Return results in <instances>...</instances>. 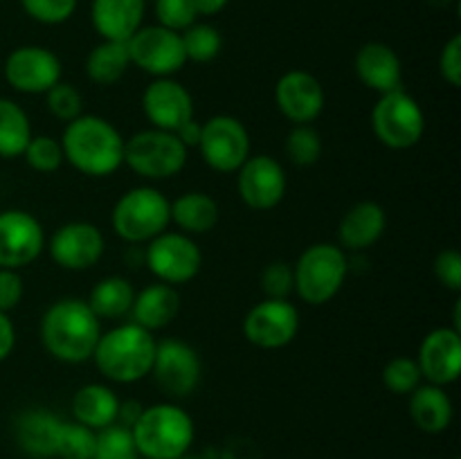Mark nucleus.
<instances>
[{
  "mask_svg": "<svg viewBox=\"0 0 461 459\" xmlns=\"http://www.w3.org/2000/svg\"><path fill=\"white\" fill-rule=\"evenodd\" d=\"M45 351L66 364H81L93 358L102 336V320L81 297H61L45 309L39 324Z\"/></svg>",
  "mask_w": 461,
  "mask_h": 459,
  "instance_id": "nucleus-1",
  "label": "nucleus"
},
{
  "mask_svg": "<svg viewBox=\"0 0 461 459\" xmlns=\"http://www.w3.org/2000/svg\"><path fill=\"white\" fill-rule=\"evenodd\" d=\"M61 147L66 162L90 178H106L124 165V138L106 117L84 112L68 122Z\"/></svg>",
  "mask_w": 461,
  "mask_h": 459,
  "instance_id": "nucleus-2",
  "label": "nucleus"
},
{
  "mask_svg": "<svg viewBox=\"0 0 461 459\" xmlns=\"http://www.w3.org/2000/svg\"><path fill=\"white\" fill-rule=\"evenodd\" d=\"M156 345L151 331L135 322H124L102 331L90 360H95L104 378L131 385L151 374Z\"/></svg>",
  "mask_w": 461,
  "mask_h": 459,
  "instance_id": "nucleus-3",
  "label": "nucleus"
},
{
  "mask_svg": "<svg viewBox=\"0 0 461 459\" xmlns=\"http://www.w3.org/2000/svg\"><path fill=\"white\" fill-rule=\"evenodd\" d=\"M131 432L140 457L144 459H180L192 448L196 436L194 418L171 400L142 408Z\"/></svg>",
  "mask_w": 461,
  "mask_h": 459,
  "instance_id": "nucleus-4",
  "label": "nucleus"
},
{
  "mask_svg": "<svg viewBox=\"0 0 461 459\" xmlns=\"http://www.w3.org/2000/svg\"><path fill=\"white\" fill-rule=\"evenodd\" d=\"M349 274L347 252L336 243H313L293 264V291L302 302L322 306L342 291Z\"/></svg>",
  "mask_w": 461,
  "mask_h": 459,
  "instance_id": "nucleus-5",
  "label": "nucleus"
},
{
  "mask_svg": "<svg viewBox=\"0 0 461 459\" xmlns=\"http://www.w3.org/2000/svg\"><path fill=\"white\" fill-rule=\"evenodd\" d=\"M171 223V201L151 184L131 187L111 212L113 232L126 243H149L167 232Z\"/></svg>",
  "mask_w": 461,
  "mask_h": 459,
  "instance_id": "nucleus-6",
  "label": "nucleus"
},
{
  "mask_svg": "<svg viewBox=\"0 0 461 459\" xmlns=\"http://www.w3.org/2000/svg\"><path fill=\"white\" fill-rule=\"evenodd\" d=\"M189 148L176 133L144 129L124 140V165L144 180H169L187 165Z\"/></svg>",
  "mask_w": 461,
  "mask_h": 459,
  "instance_id": "nucleus-7",
  "label": "nucleus"
},
{
  "mask_svg": "<svg viewBox=\"0 0 461 459\" xmlns=\"http://www.w3.org/2000/svg\"><path fill=\"white\" fill-rule=\"evenodd\" d=\"M372 129L383 147L405 151L421 142L426 133V115L421 104L401 88L381 94L374 104Z\"/></svg>",
  "mask_w": 461,
  "mask_h": 459,
  "instance_id": "nucleus-8",
  "label": "nucleus"
},
{
  "mask_svg": "<svg viewBox=\"0 0 461 459\" xmlns=\"http://www.w3.org/2000/svg\"><path fill=\"white\" fill-rule=\"evenodd\" d=\"M144 264L158 282L180 286V284L192 282L201 273L203 252L194 237L167 230L147 243Z\"/></svg>",
  "mask_w": 461,
  "mask_h": 459,
  "instance_id": "nucleus-9",
  "label": "nucleus"
},
{
  "mask_svg": "<svg viewBox=\"0 0 461 459\" xmlns=\"http://www.w3.org/2000/svg\"><path fill=\"white\" fill-rule=\"evenodd\" d=\"M203 162L219 174H237L239 166L250 158V133L234 115H214L203 122L201 142Z\"/></svg>",
  "mask_w": 461,
  "mask_h": 459,
  "instance_id": "nucleus-10",
  "label": "nucleus"
},
{
  "mask_svg": "<svg viewBox=\"0 0 461 459\" xmlns=\"http://www.w3.org/2000/svg\"><path fill=\"white\" fill-rule=\"evenodd\" d=\"M203 364L201 356L178 338H167L156 345V358L149 376L158 385V390L169 399H185L194 394L201 382Z\"/></svg>",
  "mask_w": 461,
  "mask_h": 459,
  "instance_id": "nucleus-11",
  "label": "nucleus"
},
{
  "mask_svg": "<svg viewBox=\"0 0 461 459\" xmlns=\"http://www.w3.org/2000/svg\"><path fill=\"white\" fill-rule=\"evenodd\" d=\"M126 48H129L131 63L151 75L153 79L174 76L187 63L180 32L167 30L162 25H142L126 40Z\"/></svg>",
  "mask_w": 461,
  "mask_h": 459,
  "instance_id": "nucleus-12",
  "label": "nucleus"
},
{
  "mask_svg": "<svg viewBox=\"0 0 461 459\" xmlns=\"http://www.w3.org/2000/svg\"><path fill=\"white\" fill-rule=\"evenodd\" d=\"M300 331V310L288 300H270L252 306L243 318V336L259 349L275 351L291 345Z\"/></svg>",
  "mask_w": 461,
  "mask_h": 459,
  "instance_id": "nucleus-13",
  "label": "nucleus"
},
{
  "mask_svg": "<svg viewBox=\"0 0 461 459\" xmlns=\"http://www.w3.org/2000/svg\"><path fill=\"white\" fill-rule=\"evenodd\" d=\"M5 79L16 93L45 94L61 81V61L43 45H21L5 58Z\"/></svg>",
  "mask_w": 461,
  "mask_h": 459,
  "instance_id": "nucleus-14",
  "label": "nucleus"
},
{
  "mask_svg": "<svg viewBox=\"0 0 461 459\" xmlns=\"http://www.w3.org/2000/svg\"><path fill=\"white\" fill-rule=\"evenodd\" d=\"M43 250L45 230L34 214L25 210L0 212V268H25Z\"/></svg>",
  "mask_w": 461,
  "mask_h": 459,
  "instance_id": "nucleus-15",
  "label": "nucleus"
},
{
  "mask_svg": "<svg viewBox=\"0 0 461 459\" xmlns=\"http://www.w3.org/2000/svg\"><path fill=\"white\" fill-rule=\"evenodd\" d=\"M286 171L273 156H250L237 171L239 198L255 212L275 210L286 196Z\"/></svg>",
  "mask_w": 461,
  "mask_h": 459,
  "instance_id": "nucleus-16",
  "label": "nucleus"
},
{
  "mask_svg": "<svg viewBox=\"0 0 461 459\" xmlns=\"http://www.w3.org/2000/svg\"><path fill=\"white\" fill-rule=\"evenodd\" d=\"M48 250L54 264L63 270L81 273L99 264L106 250V238L90 220H70L54 230Z\"/></svg>",
  "mask_w": 461,
  "mask_h": 459,
  "instance_id": "nucleus-17",
  "label": "nucleus"
},
{
  "mask_svg": "<svg viewBox=\"0 0 461 459\" xmlns=\"http://www.w3.org/2000/svg\"><path fill=\"white\" fill-rule=\"evenodd\" d=\"M275 104L293 126L313 124L322 115L327 94L318 76L306 70H288L275 84Z\"/></svg>",
  "mask_w": 461,
  "mask_h": 459,
  "instance_id": "nucleus-18",
  "label": "nucleus"
},
{
  "mask_svg": "<svg viewBox=\"0 0 461 459\" xmlns=\"http://www.w3.org/2000/svg\"><path fill=\"white\" fill-rule=\"evenodd\" d=\"M142 111L151 129L176 133L194 117V97L174 76H160L144 88Z\"/></svg>",
  "mask_w": 461,
  "mask_h": 459,
  "instance_id": "nucleus-19",
  "label": "nucleus"
},
{
  "mask_svg": "<svg viewBox=\"0 0 461 459\" xmlns=\"http://www.w3.org/2000/svg\"><path fill=\"white\" fill-rule=\"evenodd\" d=\"M417 364L421 376L432 385H450L461 372V333L453 327L432 328L419 345Z\"/></svg>",
  "mask_w": 461,
  "mask_h": 459,
  "instance_id": "nucleus-20",
  "label": "nucleus"
},
{
  "mask_svg": "<svg viewBox=\"0 0 461 459\" xmlns=\"http://www.w3.org/2000/svg\"><path fill=\"white\" fill-rule=\"evenodd\" d=\"M354 68L363 86L378 94L403 88V66L394 48L381 40H369L356 52Z\"/></svg>",
  "mask_w": 461,
  "mask_h": 459,
  "instance_id": "nucleus-21",
  "label": "nucleus"
},
{
  "mask_svg": "<svg viewBox=\"0 0 461 459\" xmlns=\"http://www.w3.org/2000/svg\"><path fill=\"white\" fill-rule=\"evenodd\" d=\"M387 228V214L381 202L360 201L345 212L338 228L342 250L363 252L369 250Z\"/></svg>",
  "mask_w": 461,
  "mask_h": 459,
  "instance_id": "nucleus-22",
  "label": "nucleus"
},
{
  "mask_svg": "<svg viewBox=\"0 0 461 459\" xmlns=\"http://www.w3.org/2000/svg\"><path fill=\"white\" fill-rule=\"evenodd\" d=\"M147 0H93L90 21L104 40H129L142 27Z\"/></svg>",
  "mask_w": 461,
  "mask_h": 459,
  "instance_id": "nucleus-23",
  "label": "nucleus"
},
{
  "mask_svg": "<svg viewBox=\"0 0 461 459\" xmlns=\"http://www.w3.org/2000/svg\"><path fill=\"white\" fill-rule=\"evenodd\" d=\"M61 418L43 408L25 410L16 418V441L25 454L34 459H52L57 454V439Z\"/></svg>",
  "mask_w": 461,
  "mask_h": 459,
  "instance_id": "nucleus-24",
  "label": "nucleus"
},
{
  "mask_svg": "<svg viewBox=\"0 0 461 459\" xmlns=\"http://www.w3.org/2000/svg\"><path fill=\"white\" fill-rule=\"evenodd\" d=\"M180 310V295L176 286L169 284H149L140 292H135L133 306H131V318L138 327L147 331H160L169 327Z\"/></svg>",
  "mask_w": 461,
  "mask_h": 459,
  "instance_id": "nucleus-25",
  "label": "nucleus"
},
{
  "mask_svg": "<svg viewBox=\"0 0 461 459\" xmlns=\"http://www.w3.org/2000/svg\"><path fill=\"white\" fill-rule=\"evenodd\" d=\"M453 399L448 396L446 387L421 382L410 394V417L421 432L439 435V432L448 430L453 423Z\"/></svg>",
  "mask_w": 461,
  "mask_h": 459,
  "instance_id": "nucleus-26",
  "label": "nucleus"
},
{
  "mask_svg": "<svg viewBox=\"0 0 461 459\" xmlns=\"http://www.w3.org/2000/svg\"><path fill=\"white\" fill-rule=\"evenodd\" d=\"M120 403L122 400L108 385L88 382V385H81L72 396V417L77 423L97 432L117 423Z\"/></svg>",
  "mask_w": 461,
  "mask_h": 459,
  "instance_id": "nucleus-27",
  "label": "nucleus"
},
{
  "mask_svg": "<svg viewBox=\"0 0 461 459\" xmlns=\"http://www.w3.org/2000/svg\"><path fill=\"white\" fill-rule=\"evenodd\" d=\"M219 202L205 192H185L171 201V223L178 232L198 237L207 234L219 223Z\"/></svg>",
  "mask_w": 461,
  "mask_h": 459,
  "instance_id": "nucleus-28",
  "label": "nucleus"
},
{
  "mask_svg": "<svg viewBox=\"0 0 461 459\" xmlns=\"http://www.w3.org/2000/svg\"><path fill=\"white\" fill-rule=\"evenodd\" d=\"M131 63L129 48L124 40H104L95 45L86 57V75L95 86H115L129 72Z\"/></svg>",
  "mask_w": 461,
  "mask_h": 459,
  "instance_id": "nucleus-29",
  "label": "nucleus"
},
{
  "mask_svg": "<svg viewBox=\"0 0 461 459\" xmlns=\"http://www.w3.org/2000/svg\"><path fill=\"white\" fill-rule=\"evenodd\" d=\"M135 300L133 284L120 274L99 279L88 295V306L99 320H120L131 313Z\"/></svg>",
  "mask_w": 461,
  "mask_h": 459,
  "instance_id": "nucleus-30",
  "label": "nucleus"
},
{
  "mask_svg": "<svg viewBox=\"0 0 461 459\" xmlns=\"http://www.w3.org/2000/svg\"><path fill=\"white\" fill-rule=\"evenodd\" d=\"M32 140V124L21 104L0 97V158L23 156Z\"/></svg>",
  "mask_w": 461,
  "mask_h": 459,
  "instance_id": "nucleus-31",
  "label": "nucleus"
},
{
  "mask_svg": "<svg viewBox=\"0 0 461 459\" xmlns=\"http://www.w3.org/2000/svg\"><path fill=\"white\" fill-rule=\"evenodd\" d=\"M180 39H183L187 61L194 63L214 61L221 54V48H223V36L210 22H194L187 30L180 32Z\"/></svg>",
  "mask_w": 461,
  "mask_h": 459,
  "instance_id": "nucleus-32",
  "label": "nucleus"
},
{
  "mask_svg": "<svg viewBox=\"0 0 461 459\" xmlns=\"http://www.w3.org/2000/svg\"><path fill=\"white\" fill-rule=\"evenodd\" d=\"M93 459H140L131 428L113 423V426L97 430Z\"/></svg>",
  "mask_w": 461,
  "mask_h": 459,
  "instance_id": "nucleus-33",
  "label": "nucleus"
},
{
  "mask_svg": "<svg viewBox=\"0 0 461 459\" xmlns=\"http://www.w3.org/2000/svg\"><path fill=\"white\" fill-rule=\"evenodd\" d=\"M97 432L77 421H63L57 439L59 459H93Z\"/></svg>",
  "mask_w": 461,
  "mask_h": 459,
  "instance_id": "nucleus-34",
  "label": "nucleus"
},
{
  "mask_svg": "<svg viewBox=\"0 0 461 459\" xmlns=\"http://www.w3.org/2000/svg\"><path fill=\"white\" fill-rule=\"evenodd\" d=\"M381 378L385 390H390L396 396H410L423 382L417 360L408 358V356H396V358H392L383 367Z\"/></svg>",
  "mask_w": 461,
  "mask_h": 459,
  "instance_id": "nucleus-35",
  "label": "nucleus"
},
{
  "mask_svg": "<svg viewBox=\"0 0 461 459\" xmlns=\"http://www.w3.org/2000/svg\"><path fill=\"white\" fill-rule=\"evenodd\" d=\"M286 156L297 166H313L322 156V138L311 124L293 126L286 138Z\"/></svg>",
  "mask_w": 461,
  "mask_h": 459,
  "instance_id": "nucleus-36",
  "label": "nucleus"
},
{
  "mask_svg": "<svg viewBox=\"0 0 461 459\" xmlns=\"http://www.w3.org/2000/svg\"><path fill=\"white\" fill-rule=\"evenodd\" d=\"M23 158L39 174H54L66 162L61 140L52 138V135H32L30 144L23 151Z\"/></svg>",
  "mask_w": 461,
  "mask_h": 459,
  "instance_id": "nucleus-37",
  "label": "nucleus"
},
{
  "mask_svg": "<svg viewBox=\"0 0 461 459\" xmlns=\"http://www.w3.org/2000/svg\"><path fill=\"white\" fill-rule=\"evenodd\" d=\"M45 106H48L50 115L54 120L68 124V122L84 115V94L77 86L68 84V81H59L57 86H52L45 93Z\"/></svg>",
  "mask_w": 461,
  "mask_h": 459,
  "instance_id": "nucleus-38",
  "label": "nucleus"
},
{
  "mask_svg": "<svg viewBox=\"0 0 461 459\" xmlns=\"http://www.w3.org/2000/svg\"><path fill=\"white\" fill-rule=\"evenodd\" d=\"M21 7L32 21L43 25H61L72 18L77 0H21Z\"/></svg>",
  "mask_w": 461,
  "mask_h": 459,
  "instance_id": "nucleus-39",
  "label": "nucleus"
},
{
  "mask_svg": "<svg viewBox=\"0 0 461 459\" xmlns=\"http://www.w3.org/2000/svg\"><path fill=\"white\" fill-rule=\"evenodd\" d=\"M156 3L158 25L174 32H185L198 18L194 0H153Z\"/></svg>",
  "mask_w": 461,
  "mask_h": 459,
  "instance_id": "nucleus-40",
  "label": "nucleus"
},
{
  "mask_svg": "<svg viewBox=\"0 0 461 459\" xmlns=\"http://www.w3.org/2000/svg\"><path fill=\"white\" fill-rule=\"evenodd\" d=\"M261 291L270 300H288L293 292V264L273 261L261 270Z\"/></svg>",
  "mask_w": 461,
  "mask_h": 459,
  "instance_id": "nucleus-41",
  "label": "nucleus"
},
{
  "mask_svg": "<svg viewBox=\"0 0 461 459\" xmlns=\"http://www.w3.org/2000/svg\"><path fill=\"white\" fill-rule=\"evenodd\" d=\"M432 270H435V277L441 286L453 292L461 291V255L455 248L441 250L437 255Z\"/></svg>",
  "mask_w": 461,
  "mask_h": 459,
  "instance_id": "nucleus-42",
  "label": "nucleus"
},
{
  "mask_svg": "<svg viewBox=\"0 0 461 459\" xmlns=\"http://www.w3.org/2000/svg\"><path fill=\"white\" fill-rule=\"evenodd\" d=\"M439 72L444 81L453 88L461 86V36L455 34L448 43L444 45L439 57Z\"/></svg>",
  "mask_w": 461,
  "mask_h": 459,
  "instance_id": "nucleus-43",
  "label": "nucleus"
},
{
  "mask_svg": "<svg viewBox=\"0 0 461 459\" xmlns=\"http://www.w3.org/2000/svg\"><path fill=\"white\" fill-rule=\"evenodd\" d=\"M23 277L18 274V270L0 268V310L9 313V310L16 309L23 300Z\"/></svg>",
  "mask_w": 461,
  "mask_h": 459,
  "instance_id": "nucleus-44",
  "label": "nucleus"
},
{
  "mask_svg": "<svg viewBox=\"0 0 461 459\" xmlns=\"http://www.w3.org/2000/svg\"><path fill=\"white\" fill-rule=\"evenodd\" d=\"M14 346H16V327H14L9 313L0 310V363L12 356Z\"/></svg>",
  "mask_w": 461,
  "mask_h": 459,
  "instance_id": "nucleus-45",
  "label": "nucleus"
},
{
  "mask_svg": "<svg viewBox=\"0 0 461 459\" xmlns=\"http://www.w3.org/2000/svg\"><path fill=\"white\" fill-rule=\"evenodd\" d=\"M201 130L203 124L192 117V120L185 122V124L176 130V138H178L187 148H196L198 142H201Z\"/></svg>",
  "mask_w": 461,
  "mask_h": 459,
  "instance_id": "nucleus-46",
  "label": "nucleus"
},
{
  "mask_svg": "<svg viewBox=\"0 0 461 459\" xmlns=\"http://www.w3.org/2000/svg\"><path fill=\"white\" fill-rule=\"evenodd\" d=\"M228 3L230 0H194V7L198 16H216L228 7Z\"/></svg>",
  "mask_w": 461,
  "mask_h": 459,
  "instance_id": "nucleus-47",
  "label": "nucleus"
}]
</instances>
